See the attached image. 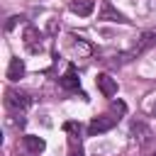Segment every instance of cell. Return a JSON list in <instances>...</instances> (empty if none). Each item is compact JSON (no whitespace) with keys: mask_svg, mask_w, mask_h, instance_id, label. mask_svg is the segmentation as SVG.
Segmentation results:
<instances>
[{"mask_svg":"<svg viewBox=\"0 0 156 156\" xmlns=\"http://www.w3.org/2000/svg\"><path fill=\"white\" fill-rule=\"evenodd\" d=\"M124 112H127V105H124L122 100L112 102V110H110V112L95 117V119L88 124V134H90V136H98V134H102V132H110V129L119 122V117H122Z\"/></svg>","mask_w":156,"mask_h":156,"instance_id":"1","label":"cell"},{"mask_svg":"<svg viewBox=\"0 0 156 156\" xmlns=\"http://www.w3.org/2000/svg\"><path fill=\"white\" fill-rule=\"evenodd\" d=\"M29 102H32V100H29L27 93H22V90H17V88H7V90H5V105H7L12 112L27 110Z\"/></svg>","mask_w":156,"mask_h":156,"instance_id":"2","label":"cell"},{"mask_svg":"<svg viewBox=\"0 0 156 156\" xmlns=\"http://www.w3.org/2000/svg\"><path fill=\"white\" fill-rule=\"evenodd\" d=\"M22 39H24V46H27V51H29V54H39V51L44 49V41H41L44 37H41V32H39L37 27H32V24L24 29Z\"/></svg>","mask_w":156,"mask_h":156,"instance_id":"3","label":"cell"},{"mask_svg":"<svg viewBox=\"0 0 156 156\" xmlns=\"http://www.w3.org/2000/svg\"><path fill=\"white\" fill-rule=\"evenodd\" d=\"M98 20H102V22H119V24H129V20H127V15H122L110 0H105L102 2V7H100V15H98Z\"/></svg>","mask_w":156,"mask_h":156,"instance_id":"4","label":"cell"},{"mask_svg":"<svg viewBox=\"0 0 156 156\" xmlns=\"http://www.w3.org/2000/svg\"><path fill=\"white\" fill-rule=\"evenodd\" d=\"M95 85H98V90H100L105 98H115V95H117V78H112L110 73H98Z\"/></svg>","mask_w":156,"mask_h":156,"instance_id":"5","label":"cell"},{"mask_svg":"<svg viewBox=\"0 0 156 156\" xmlns=\"http://www.w3.org/2000/svg\"><path fill=\"white\" fill-rule=\"evenodd\" d=\"M58 83H61V88H63V90H71V93L80 90V78H78V71H76V66H73V63L66 68V73L58 78Z\"/></svg>","mask_w":156,"mask_h":156,"instance_id":"6","label":"cell"},{"mask_svg":"<svg viewBox=\"0 0 156 156\" xmlns=\"http://www.w3.org/2000/svg\"><path fill=\"white\" fill-rule=\"evenodd\" d=\"M154 44H156V34H154V32H144L141 39L136 41V46H134L129 54H124V61H127V58H134V56H139V54H144V51L151 49Z\"/></svg>","mask_w":156,"mask_h":156,"instance_id":"7","label":"cell"},{"mask_svg":"<svg viewBox=\"0 0 156 156\" xmlns=\"http://www.w3.org/2000/svg\"><path fill=\"white\" fill-rule=\"evenodd\" d=\"M22 144H24V149H27L29 154H37V156L46 149V141H44L41 136H34V134H24V136H22Z\"/></svg>","mask_w":156,"mask_h":156,"instance_id":"8","label":"cell"},{"mask_svg":"<svg viewBox=\"0 0 156 156\" xmlns=\"http://www.w3.org/2000/svg\"><path fill=\"white\" fill-rule=\"evenodd\" d=\"M68 10L76 12V15H80V17H88V15H93V10H95V0H73V2L68 5Z\"/></svg>","mask_w":156,"mask_h":156,"instance_id":"9","label":"cell"},{"mask_svg":"<svg viewBox=\"0 0 156 156\" xmlns=\"http://www.w3.org/2000/svg\"><path fill=\"white\" fill-rule=\"evenodd\" d=\"M132 134H134V139H139L141 146H146L151 141V129L144 122H132Z\"/></svg>","mask_w":156,"mask_h":156,"instance_id":"10","label":"cell"},{"mask_svg":"<svg viewBox=\"0 0 156 156\" xmlns=\"http://www.w3.org/2000/svg\"><path fill=\"white\" fill-rule=\"evenodd\" d=\"M24 76V61L22 58H10V66H7V78L10 80H20Z\"/></svg>","mask_w":156,"mask_h":156,"instance_id":"11","label":"cell"},{"mask_svg":"<svg viewBox=\"0 0 156 156\" xmlns=\"http://www.w3.org/2000/svg\"><path fill=\"white\" fill-rule=\"evenodd\" d=\"M20 20H22V17H17V15H15V17H10V22L5 24V29H12V27H15V24H17Z\"/></svg>","mask_w":156,"mask_h":156,"instance_id":"12","label":"cell"},{"mask_svg":"<svg viewBox=\"0 0 156 156\" xmlns=\"http://www.w3.org/2000/svg\"><path fill=\"white\" fill-rule=\"evenodd\" d=\"M151 156H156V151H154V154H151Z\"/></svg>","mask_w":156,"mask_h":156,"instance_id":"13","label":"cell"}]
</instances>
